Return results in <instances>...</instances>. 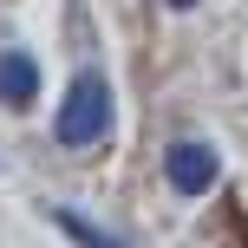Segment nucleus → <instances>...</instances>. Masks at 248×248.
Here are the masks:
<instances>
[{
    "mask_svg": "<svg viewBox=\"0 0 248 248\" xmlns=\"http://www.w3.org/2000/svg\"><path fill=\"white\" fill-rule=\"evenodd\" d=\"M59 229H65V235H72L78 248H124L118 235H105V229H92L85 216H72V209H59Z\"/></svg>",
    "mask_w": 248,
    "mask_h": 248,
    "instance_id": "4",
    "label": "nucleus"
},
{
    "mask_svg": "<svg viewBox=\"0 0 248 248\" xmlns=\"http://www.w3.org/2000/svg\"><path fill=\"white\" fill-rule=\"evenodd\" d=\"M39 92V65L26 59V52H0V105H13V111H26Z\"/></svg>",
    "mask_w": 248,
    "mask_h": 248,
    "instance_id": "3",
    "label": "nucleus"
},
{
    "mask_svg": "<svg viewBox=\"0 0 248 248\" xmlns=\"http://www.w3.org/2000/svg\"><path fill=\"white\" fill-rule=\"evenodd\" d=\"M170 7H196V0H170Z\"/></svg>",
    "mask_w": 248,
    "mask_h": 248,
    "instance_id": "5",
    "label": "nucleus"
},
{
    "mask_svg": "<svg viewBox=\"0 0 248 248\" xmlns=\"http://www.w3.org/2000/svg\"><path fill=\"white\" fill-rule=\"evenodd\" d=\"M216 150L209 144H196V137H183V144H170V157H163V176H170V189L176 196H202V189L216 183Z\"/></svg>",
    "mask_w": 248,
    "mask_h": 248,
    "instance_id": "2",
    "label": "nucleus"
},
{
    "mask_svg": "<svg viewBox=\"0 0 248 248\" xmlns=\"http://www.w3.org/2000/svg\"><path fill=\"white\" fill-rule=\"evenodd\" d=\"M105 131H111V85H105L98 72H85V78H72V92H65L59 144L65 150H85V144H98Z\"/></svg>",
    "mask_w": 248,
    "mask_h": 248,
    "instance_id": "1",
    "label": "nucleus"
}]
</instances>
